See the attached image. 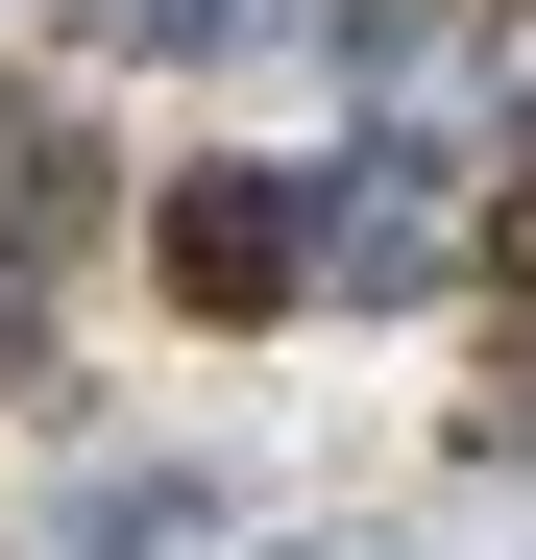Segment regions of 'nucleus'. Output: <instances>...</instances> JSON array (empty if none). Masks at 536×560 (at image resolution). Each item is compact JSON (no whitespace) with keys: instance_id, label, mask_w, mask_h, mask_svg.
Wrapping results in <instances>:
<instances>
[{"instance_id":"f257e3e1","label":"nucleus","mask_w":536,"mask_h":560,"mask_svg":"<svg viewBox=\"0 0 536 560\" xmlns=\"http://www.w3.org/2000/svg\"><path fill=\"white\" fill-rule=\"evenodd\" d=\"M147 268L196 317H293L317 293V220H293V171H171V196H147Z\"/></svg>"},{"instance_id":"f03ea898","label":"nucleus","mask_w":536,"mask_h":560,"mask_svg":"<svg viewBox=\"0 0 536 560\" xmlns=\"http://www.w3.org/2000/svg\"><path fill=\"white\" fill-rule=\"evenodd\" d=\"M464 147H415V122H366L341 171H293V220H317V268L341 293H439V244H464V196H439Z\"/></svg>"},{"instance_id":"7ed1b4c3","label":"nucleus","mask_w":536,"mask_h":560,"mask_svg":"<svg viewBox=\"0 0 536 560\" xmlns=\"http://www.w3.org/2000/svg\"><path fill=\"white\" fill-rule=\"evenodd\" d=\"M123 220V171H98V122L73 98H0V293H25V268H73Z\"/></svg>"},{"instance_id":"20e7f679","label":"nucleus","mask_w":536,"mask_h":560,"mask_svg":"<svg viewBox=\"0 0 536 560\" xmlns=\"http://www.w3.org/2000/svg\"><path fill=\"white\" fill-rule=\"evenodd\" d=\"M220 488H196V463H98V488H73V560H171V536H196Z\"/></svg>"},{"instance_id":"39448f33","label":"nucleus","mask_w":536,"mask_h":560,"mask_svg":"<svg viewBox=\"0 0 536 560\" xmlns=\"http://www.w3.org/2000/svg\"><path fill=\"white\" fill-rule=\"evenodd\" d=\"M415 25H439V0H317V49H341V73H415Z\"/></svg>"},{"instance_id":"423d86ee","label":"nucleus","mask_w":536,"mask_h":560,"mask_svg":"<svg viewBox=\"0 0 536 560\" xmlns=\"http://www.w3.org/2000/svg\"><path fill=\"white\" fill-rule=\"evenodd\" d=\"M98 25H123V49H220L244 0H98Z\"/></svg>"},{"instance_id":"0eeeda50","label":"nucleus","mask_w":536,"mask_h":560,"mask_svg":"<svg viewBox=\"0 0 536 560\" xmlns=\"http://www.w3.org/2000/svg\"><path fill=\"white\" fill-rule=\"evenodd\" d=\"M488 439H536V317H512V341H488Z\"/></svg>"}]
</instances>
